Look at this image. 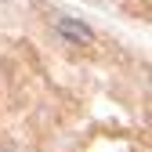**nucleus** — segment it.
I'll use <instances>...</instances> for the list:
<instances>
[{"instance_id":"nucleus-2","label":"nucleus","mask_w":152,"mask_h":152,"mask_svg":"<svg viewBox=\"0 0 152 152\" xmlns=\"http://www.w3.org/2000/svg\"><path fill=\"white\" fill-rule=\"evenodd\" d=\"M0 152H15V148H11V145H0Z\"/></svg>"},{"instance_id":"nucleus-1","label":"nucleus","mask_w":152,"mask_h":152,"mask_svg":"<svg viewBox=\"0 0 152 152\" xmlns=\"http://www.w3.org/2000/svg\"><path fill=\"white\" fill-rule=\"evenodd\" d=\"M54 29H58V36L69 44V47H80V51H87V47H94V29L87 26V22H80V18H58L54 22Z\"/></svg>"}]
</instances>
